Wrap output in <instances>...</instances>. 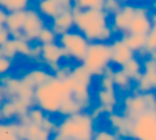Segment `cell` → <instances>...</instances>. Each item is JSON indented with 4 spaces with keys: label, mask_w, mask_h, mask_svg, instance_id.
Here are the masks:
<instances>
[{
    "label": "cell",
    "mask_w": 156,
    "mask_h": 140,
    "mask_svg": "<svg viewBox=\"0 0 156 140\" xmlns=\"http://www.w3.org/2000/svg\"><path fill=\"white\" fill-rule=\"evenodd\" d=\"M74 80L71 75L64 80H58L52 74L48 82L34 88V103L47 115L58 114L61 103L65 98L70 97Z\"/></svg>",
    "instance_id": "7a4b0ae2"
},
{
    "label": "cell",
    "mask_w": 156,
    "mask_h": 140,
    "mask_svg": "<svg viewBox=\"0 0 156 140\" xmlns=\"http://www.w3.org/2000/svg\"><path fill=\"white\" fill-rule=\"evenodd\" d=\"M72 67L69 66V65H61V67L56 70L55 72H53V76H55L58 80H64L67 76L70 75V72H71Z\"/></svg>",
    "instance_id": "ab89813d"
},
{
    "label": "cell",
    "mask_w": 156,
    "mask_h": 140,
    "mask_svg": "<svg viewBox=\"0 0 156 140\" xmlns=\"http://www.w3.org/2000/svg\"><path fill=\"white\" fill-rule=\"evenodd\" d=\"M112 48V63L115 66L121 68L126 62H129L131 58L135 56V52L129 49L126 44L120 39H115L113 43H111Z\"/></svg>",
    "instance_id": "4fadbf2b"
},
{
    "label": "cell",
    "mask_w": 156,
    "mask_h": 140,
    "mask_svg": "<svg viewBox=\"0 0 156 140\" xmlns=\"http://www.w3.org/2000/svg\"><path fill=\"white\" fill-rule=\"evenodd\" d=\"M41 45L37 43V41L32 43L31 44V49H30V53H29V55H28L27 58L33 61V62L41 63Z\"/></svg>",
    "instance_id": "8d00e7d4"
},
{
    "label": "cell",
    "mask_w": 156,
    "mask_h": 140,
    "mask_svg": "<svg viewBox=\"0 0 156 140\" xmlns=\"http://www.w3.org/2000/svg\"><path fill=\"white\" fill-rule=\"evenodd\" d=\"M107 122L117 135L123 138H129L131 120L129 118L124 117L122 114H116L114 111V113L107 114Z\"/></svg>",
    "instance_id": "ac0fdd59"
},
{
    "label": "cell",
    "mask_w": 156,
    "mask_h": 140,
    "mask_svg": "<svg viewBox=\"0 0 156 140\" xmlns=\"http://www.w3.org/2000/svg\"><path fill=\"white\" fill-rule=\"evenodd\" d=\"M147 35L144 34H133V33H125L122 36V40L126 44V46L132 49L134 52H141L146 45Z\"/></svg>",
    "instance_id": "7402d4cb"
},
{
    "label": "cell",
    "mask_w": 156,
    "mask_h": 140,
    "mask_svg": "<svg viewBox=\"0 0 156 140\" xmlns=\"http://www.w3.org/2000/svg\"><path fill=\"white\" fill-rule=\"evenodd\" d=\"M82 64L93 76H101L112 64L111 43H89Z\"/></svg>",
    "instance_id": "277c9868"
},
{
    "label": "cell",
    "mask_w": 156,
    "mask_h": 140,
    "mask_svg": "<svg viewBox=\"0 0 156 140\" xmlns=\"http://www.w3.org/2000/svg\"><path fill=\"white\" fill-rule=\"evenodd\" d=\"M97 100L98 105L106 115L114 113L119 102L116 88H99L97 91Z\"/></svg>",
    "instance_id": "5bb4252c"
},
{
    "label": "cell",
    "mask_w": 156,
    "mask_h": 140,
    "mask_svg": "<svg viewBox=\"0 0 156 140\" xmlns=\"http://www.w3.org/2000/svg\"><path fill=\"white\" fill-rule=\"evenodd\" d=\"M119 137V135L116 134L114 131H108V130H99L94 132L93 140H117Z\"/></svg>",
    "instance_id": "836d02e7"
},
{
    "label": "cell",
    "mask_w": 156,
    "mask_h": 140,
    "mask_svg": "<svg viewBox=\"0 0 156 140\" xmlns=\"http://www.w3.org/2000/svg\"><path fill=\"white\" fill-rule=\"evenodd\" d=\"M142 51L146 52L149 56L156 53V32L155 31L151 30V31L147 34L146 45H144V48Z\"/></svg>",
    "instance_id": "d6a6232c"
},
{
    "label": "cell",
    "mask_w": 156,
    "mask_h": 140,
    "mask_svg": "<svg viewBox=\"0 0 156 140\" xmlns=\"http://www.w3.org/2000/svg\"><path fill=\"white\" fill-rule=\"evenodd\" d=\"M103 2L104 0H73V8L82 9H96L103 10Z\"/></svg>",
    "instance_id": "f546056e"
},
{
    "label": "cell",
    "mask_w": 156,
    "mask_h": 140,
    "mask_svg": "<svg viewBox=\"0 0 156 140\" xmlns=\"http://www.w3.org/2000/svg\"><path fill=\"white\" fill-rule=\"evenodd\" d=\"M36 41L41 45H46V44H51L58 41V35L52 31V29L49 26H45L41 30L38 36L36 38Z\"/></svg>",
    "instance_id": "f1b7e54d"
},
{
    "label": "cell",
    "mask_w": 156,
    "mask_h": 140,
    "mask_svg": "<svg viewBox=\"0 0 156 140\" xmlns=\"http://www.w3.org/2000/svg\"><path fill=\"white\" fill-rule=\"evenodd\" d=\"M81 110L82 108L78 104V102L72 98V96H70V97L65 98L62 101L60 109H58V115H61L62 117H66V116L72 115V114Z\"/></svg>",
    "instance_id": "83f0119b"
},
{
    "label": "cell",
    "mask_w": 156,
    "mask_h": 140,
    "mask_svg": "<svg viewBox=\"0 0 156 140\" xmlns=\"http://www.w3.org/2000/svg\"><path fill=\"white\" fill-rule=\"evenodd\" d=\"M152 6H153V9H154V10H155V12H156V0H154V1H153Z\"/></svg>",
    "instance_id": "7dc6e473"
},
{
    "label": "cell",
    "mask_w": 156,
    "mask_h": 140,
    "mask_svg": "<svg viewBox=\"0 0 156 140\" xmlns=\"http://www.w3.org/2000/svg\"><path fill=\"white\" fill-rule=\"evenodd\" d=\"M136 12V5L129 3H123L121 8L119 9L118 12H116L113 15L112 18V28L114 31L120 32L122 34L127 33V29H129V25L131 23L132 18L135 15Z\"/></svg>",
    "instance_id": "7c38bea8"
},
{
    "label": "cell",
    "mask_w": 156,
    "mask_h": 140,
    "mask_svg": "<svg viewBox=\"0 0 156 140\" xmlns=\"http://www.w3.org/2000/svg\"><path fill=\"white\" fill-rule=\"evenodd\" d=\"M3 100H4V98L2 97L1 95H0V106H1V103L3 102ZM0 121H2V119H1V113H0Z\"/></svg>",
    "instance_id": "f6af8a7d"
},
{
    "label": "cell",
    "mask_w": 156,
    "mask_h": 140,
    "mask_svg": "<svg viewBox=\"0 0 156 140\" xmlns=\"http://www.w3.org/2000/svg\"><path fill=\"white\" fill-rule=\"evenodd\" d=\"M37 1H38V0H37Z\"/></svg>",
    "instance_id": "816d5d0a"
},
{
    "label": "cell",
    "mask_w": 156,
    "mask_h": 140,
    "mask_svg": "<svg viewBox=\"0 0 156 140\" xmlns=\"http://www.w3.org/2000/svg\"><path fill=\"white\" fill-rule=\"evenodd\" d=\"M121 3H129V1H132V0H119Z\"/></svg>",
    "instance_id": "bcb514c9"
},
{
    "label": "cell",
    "mask_w": 156,
    "mask_h": 140,
    "mask_svg": "<svg viewBox=\"0 0 156 140\" xmlns=\"http://www.w3.org/2000/svg\"><path fill=\"white\" fill-rule=\"evenodd\" d=\"M0 113H1V119L2 121H13L17 119V108L16 105L12 100H3L0 106Z\"/></svg>",
    "instance_id": "484cf974"
},
{
    "label": "cell",
    "mask_w": 156,
    "mask_h": 140,
    "mask_svg": "<svg viewBox=\"0 0 156 140\" xmlns=\"http://www.w3.org/2000/svg\"><path fill=\"white\" fill-rule=\"evenodd\" d=\"M52 134L46 131L41 124L30 122L27 125V134L25 140H50Z\"/></svg>",
    "instance_id": "44dd1931"
},
{
    "label": "cell",
    "mask_w": 156,
    "mask_h": 140,
    "mask_svg": "<svg viewBox=\"0 0 156 140\" xmlns=\"http://www.w3.org/2000/svg\"><path fill=\"white\" fill-rule=\"evenodd\" d=\"M31 0H0V6L8 13L15 11H25L30 8Z\"/></svg>",
    "instance_id": "4316f807"
},
{
    "label": "cell",
    "mask_w": 156,
    "mask_h": 140,
    "mask_svg": "<svg viewBox=\"0 0 156 140\" xmlns=\"http://www.w3.org/2000/svg\"><path fill=\"white\" fill-rule=\"evenodd\" d=\"M41 125L43 126V128H45L46 131H48L49 133H51L52 136H53V134L55 133L56 125H58V123H56V122H54L53 120H52V118H51V116H50V115H46L45 119H44V121L41 122Z\"/></svg>",
    "instance_id": "f35d334b"
},
{
    "label": "cell",
    "mask_w": 156,
    "mask_h": 140,
    "mask_svg": "<svg viewBox=\"0 0 156 140\" xmlns=\"http://www.w3.org/2000/svg\"><path fill=\"white\" fill-rule=\"evenodd\" d=\"M46 26V20L36 9L29 8L26 10V17L23 21L21 36L29 43H35L41 30Z\"/></svg>",
    "instance_id": "ba28073f"
},
{
    "label": "cell",
    "mask_w": 156,
    "mask_h": 140,
    "mask_svg": "<svg viewBox=\"0 0 156 140\" xmlns=\"http://www.w3.org/2000/svg\"><path fill=\"white\" fill-rule=\"evenodd\" d=\"M49 27L51 28L54 33L58 35V37L60 35H63L73 30L74 21L72 11H66V12L61 13L58 16L52 18Z\"/></svg>",
    "instance_id": "9a60e30c"
},
{
    "label": "cell",
    "mask_w": 156,
    "mask_h": 140,
    "mask_svg": "<svg viewBox=\"0 0 156 140\" xmlns=\"http://www.w3.org/2000/svg\"><path fill=\"white\" fill-rule=\"evenodd\" d=\"M148 110H156V93H140L135 91L125 96L122 103V115L129 120Z\"/></svg>",
    "instance_id": "5b68a950"
},
{
    "label": "cell",
    "mask_w": 156,
    "mask_h": 140,
    "mask_svg": "<svg viewBox=\"0 0 156 140\" xmlns=\"http://www.w3.org/2000/svg\"><path fill=\"white\" fill-rule=\"evenodd\" d=\"M15 39V43H16V49H17V54L21 56H25L28 58L30 53V49H31V43L25 40V39Z\"/></svg>",
    "instance_id": "e575fe53"
},
{
    "label": "cell",
    "mask_w": 156,
    "mask_h": 140,
    "mask_svg": "<svg viewBox=\"0 0 156 140\" xmlns=\"http://www.w3.org/2000/svg\"><path fill=\"white\" fill-rule=\"evenodd\" d=\"M0 140H23L16 133V120L0 121Z\"/></svg>",
    "instance_id": "cb8c5ba5"
},
{
    "label": "cell",
    "mask_w": 156,
    "mask_h": 140,
    "mask_svg": "<svg viewBox=\"0 0 156 140\" xmlns=\"http://www.w3.org/2000/svg\"><path fill=\"white\" fill-rule=\"evenodd\" d=\"M112 78H113L114 85H115V87L117 89H119L121 91H129L132 89L133 81L126 75V73L121 68L114 70Z\"/></svg>",
    "instance_id": "603a6c76"
},
{
    "label": "cell",
    "mask_w": 156,
    "mask_h": 140,
    "mask_svg": "<svg viewBox=\"0 0 156 140\" xmlns=\"http://www.w3.org/2000/svg\"><path fill=\"white\" fill-rule=\"evenodd\" d=\"M25 17H26V10L15 11V12L8 13L4 27L10 32L12 38H17V39L23 38V36H21V29H23Z\"/></svg>",
    "instance_id": "e0dca14e"
},
{
    "label": "cell",
    "mask_w": 156,
    "mask_h": 140,
    "mask_svg": "<svg viewBox=\"0 0 156 140\" xmlns=\"http://www.w3.org/2000/svg\"><path fill=\"white\" fill-rule=\"evenodd\" d=\"M2 52V55L5 56L8 58H11V60L14 61V58H16V56L18 55L17 54V49H16V43H15V39L11 37L5 44L0 47Z\"/></svg>",
    "instance_id": "4dcf8cb0"
},
{
    "label": "cell",
    "mask_w": 156,
    "mask_h": 140,
    "mask_svg": "<svg viewBox=\"0 0 156 140\" xmlns=\"http://www.w3.org/2000/svg\"><path fill=\"white\" fill-rule=\"evenodd\" d=\"M51 76L52 73L47 69L41 68V67H35V68H32L31 70L26 72L20 78V81L27 86L35 88L36 86L48 82L51 79Z\"/></svg>",
    "instance_id": "2e32d148"
},
{
    "label": "cell",
    "mask_w": 156,
    "mask_h": 140,
    "mask_svg": "<svg viewBox=\"0 0 156 140\" xmlns=\"http://www.w3.org/2000/svg\"><path fill=\"white\" fill-rule=\"evenodd\" d=\"M0 56H2V52H1V49H0Z\"/></svg>",
    "instance_id": "681fc988"
},
{
    "label": "cell",
    "mask_w": 156,
    "mask_h": 140,
    "mask_svg": "<svg viewBox=\"0 0 156 140\" xmlns=\"http://www.w3.org/2000/svg\"><path fill=\"white\" fill-rule=\"evenodd\" d=\"M74 28L82 33L89 43H109L114 30L109 23V15L103 10L72 9Z\"/></svg>",
    "instance_id": "6da1fadb"
},
{
    "label": "cell",
    "mask_w": 156,
    "mask_h": 140,
    "mask_svg": "<svg viewBox=\"0 0 156 140\" xmlns=\"http://www.w3.org/2000/svg\"><path fill=\"white\" fill-rule=\"evenodd\" d=\"M13 68V60L5 56H0V76L10 74L9 72Z\"/></svg>",
    "instance_id": "74e56055"
},
{
    "label": "cell",
    "mask_w": 156,
    "mask_h": 140,
    "mask_svg": "<svg viewBox=\"0 0 156 140\" xmlns=\"http://www.w3.org/2000/svg\"><path fill=\"white\" fill-rule=\"evenodd\" d=\"M152 30L150 10L147 6L136 5L135 15L129 25L127 33L147 35Z\"/></svg>",
    "instance_id": "8fae6325"
},
{
    "label": "cell",
    "mask_w": 156,
    "mask_h": 140,
    "mask_svg": "<svg viewBox=\"0 0 156 140\" xmlns=\"http://www.w3.org/2000/svg\"><path fill=\"white\" fill-rule=\"evenodd\" d=\"M151 23H152V31L156 32V12L151 14Z\"/></svg>",
    "instance_id": "ee69618b"
},
{
    "label": "cell",
    "mask_w": 156,
    "mask_h": 140,
    "mask_svg": "<svg viewBox=\"0 0 156 140\" xmlns=\"http://www.w3.org/2000/svg\"><path fill=\"white\" fill-rule=\"evenodd\" d=\"M65 140H73V139H65Z\"/></svg>",
    "instance_id": "f907efd6"
},
{
    "label": "cell",
    "mask_w": 156,
    "mask_h": 140,
    "mask_svg": "<svg viewBox=\"0 0 156 140\" xmlns=\"http://www.w3.org/2000/svg\"><path fill=\"white\" fill-rule=\"evenodd\" d=\"M153 58V60L155 61V63H156V53H154V54H152V55H151Z\"/></svg>",
    "instance_id": "c3c4849f"
},
{
    "label": "cell",
    "mask_w": 156,
    "mask_h": 140,
    "mask_svg": "<svg viewBox=\"0 0 156 140\" xmlns=\"http://www.w3.org/2000/svg\"><path fill=\"white\" fill-rule=\"evenodd\" d=\"M36 10L41 13L44 18L50 19V20L64 12L58 0H38Z\"/></svg>",
    "instance_id": "d6986e66"
},
{
    "label": "cell",
    "mask_w": 156,
    "mask_h": 140,
    "mask_svg": "<svg viewBox=\"0 0 156 140\" xmlns=\"http://www.w3.org/2000/svg\"><path fill=\"white\" fill-rule=\"evenodd\" d=\"M58 43L65 52V58H71L79 63H82L89 45L86 37L74 30L60 35L58 37Z\"/></svg>",
    "instance_id": "8992f818"
},
{
    "label": "cell",
    "mask_w": 156,
    "mask_h": 140,
    "mask_svg": "<svg viewBox=\"0 0 156 140\" xmlns=\"http://www.w3.org/2000/svg\"><path fill=\"white\" fill-rule=\"evenodd\" d=\"M129 138L156 140V110H148L131 120Z\"/></svg>",
    "instance_id": "52a82bcc"
},
{
    "label": "cell",
    "mask_w": 156,
    "mask_h": 140,
    "mask_svg": "<svg viewBox=\"0 0 156 140\" xmlns=\"http://www.w3.org/2000/svg\"><path fill=\"white\" fill-rule=\"evenodd\" d=\"M11 38V34L4 26H0V47Z\"/></svg>",
    "instance_id": "60d3db41"
},
{
    "label": "cell",
    "mask_w": 156,
    "mask_h": 140,
    "mask_svg": "<svg viewBox=\"0 0 156 140\" xmlns=\"http://www.w3.org/2000/svg\"><path fill=\"white\" fill-rule=\"evenodd\" d=\"M96 128L94 119L88 110H81L63 117L56 125L53 140H93Z\"/></svg>",
    "instance_id": "3957f363"
},
{
    "label": "cell",
    "mask_w": 156,
    "mask_h": 140,
    "mask_svg": "<svg viewBox=\"0 0 156 140\" xmlns=\"http://www.w3.org/2000/svg\"><path fill=\"white\" fill-rule=\"evenodd\" d=\"M122 3L119 0H104L103 2V11L107 13L108 15H114L116 12L119 11Z\"/></svg>",
    "instance_id": "d590c367"
},
{
    "label": "cell",
    "mask_w": 156,
    "mask_h": 140,
    "mask_svg": "<svg viewBox=\"0 0 156 140\" xmlns=\"http://www.w3.org/2000/svg\"><path fill=\"white\" fill-rule=\"evenodd\" d=\"M70 75H71L72 79H73L74 81H76V82H80V83H83V84L91 86L94 76L91 75V73L88 70L83 66L82 63L79 65H76L74 67H72Z\"/></svg>",
    "instance_id": "d4e9b609"
},
{
    "label": "cell",
    "mask_w": 156,
    "mask_h": 140,
    "mask_svg": "<svg viewBox=\"0 0 156 140\" xmlns=\"http://www.w3.org/2000/svg\"><path fill=\"white\" fill-rule=\"evenodd\" d=\"M135 84L136 91H140V93L155 91L156 93V63L152 56H149L144 61L141 76Z\"/></svg>",
    "instance_id": "9c48e42d"
},
{
    "label": "cell",
    "mask_w": 156,
    "mask_h": 140,
    "mask_svg": "<svg viewBox=\"0 0 156 140\" xmlns=\"http://www.w3.org/2000/svg\"><path fill=\"white\" fill-rule=\"evenodd\" d=\"M46 115H47V114H46L43 109L39 108L38 106H36V105L30 107L27 113L29 121L32 122V123H36V124H41V122L45 119Z\"/></svg>",
    "instance_id": "1f68e13d"
},
{
    "label": "cell",
    "mask_w": 156,
    "mask_h": 140,
    "mask_svg": "<svg viewBox=\"0 0 156 140\" xmlns=\"http://www.w3.org/2000/svg\"><path fill=\"white\" fill-rule=\"evenodd\" d=\"M6 16H8V12L2 6H0V26H4L6 20Z\"/></svg>",
    "instance_id": "7bdbcfd3"
},
{
    "label": "cell",
    "mask_w": 156,
    "mask_h": 140,
    "mask_svg": "<svg viewBox=\"0 0 156 140\" xmlns=\"http://www.w3.org/2000/svg\"><path fill=\"white\" fill-rule=\"evenodd\" d=\"M121 69L126 73V75L133 81V83H136L140 79L142 73V63L139 61V58L134 56L133 58L126 62Z\"/></svg>",
    "instance_id": "ffe728a7"
},
{
    "label": "cell",
    "mask_w": 156,
    "mask_h": 140,
    "mask_svg": "<svg viewBox=\"0 0 156 140\" xmlns=\"http://www.w3.org/2000/svg\"><path fill=\"white\" fill-rule=\"evenodd\" d=\"M61 6H62L63 11H72L73 9V0H58Z\"/></svg>",
    "instance_id": "b9f144b4"
},
{
    "label": "cell",
    "mask_w": 156,
    "mask_h": 140,
    "mask_svg": "<svg viewBox=\"0 0 156 140\" xmlns=\"http://www.w3.org/2000/svg\"><path fill=\"white\" fill-rule=\"evenodd\" d=\"M63 58H65V52L58 41L41 45V64H45L49 67L52 73L61 67V62Z\"/></svg>",
    "instance_id": "30bf717a"
}]
</instances>
